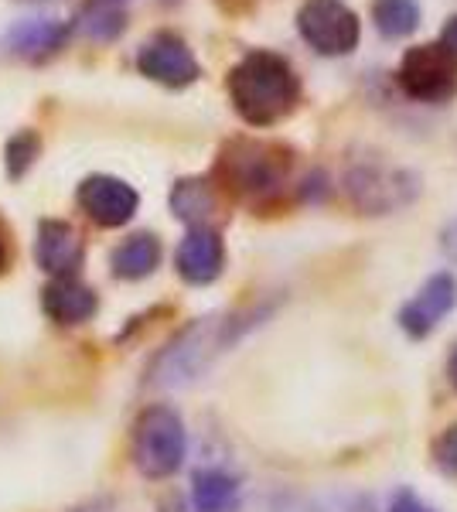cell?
<instances>
[{
	"mask_svg": "<svg viewBox=\"0 0 457 512\" xmlns=\"http://www.w3.org/2000/svg\"><path fill=\"white\" fill-rule=\"evenodd\" d=\"M11 233H7V226H4V219H0V274H7V267H11Z\"/></svg>",
	"mask_w": 457,
	"mask_h": 512,
	"instance_id": "cell-25",
	"label": "cell"
},
{
	"mask_svg": "<svg viewBox=\"0 0 457 512\" xmlns=\"http://www.w3.org/2000/svg\"><path fill=\"white\" fill-rule=\"evenodd\" d=\"M76 31L96 45H110L127 31V11L116 0H89L76 18Z\"/></svg>",
	"mask_w": 457,
	"mask_h": 512,
	"instance_id": "cell-18",
	"label": "cell"
},
{
	"mask_svg": "<svg viewBox=\"0 0 457 512\" xmlns=\"http://www.w3.org/2000/svg\"><path fill=\"white\" fill-rule=\"evenodd\" d=\"M396 86L413 103H451L457 96V59L440 41L406 48L400 65H396Z\"/></svg>",
	"mask_w": 457,
	"mask_h": 512,
	"instance_id": "cell-7",
	"label": "cell"
},
{
	"mask_svg": "<svg viewBox=\"0 0 457 512\" xmlns=\"http://www.w3.org/2000/svg\"><path fill=\"white\" fill-rule=\"evenodd\" d=\"M386 512H440V509H434L423 495H417L413 489H400L393 495V502H389Z\"/></svg>",
	"mask_w": 457,
	"mask_h": 512,
	"instance_id": "cell-22",
	"label": "cell"
},
{
	"mask_svg": "<svg viewBox=\"0 0 457 512\" xmlns=\"http://www.w3.org/2000/svg\"><path fill=\"white\" fill-rule=\"evenodd\" d=\"M297 151L284 140L267 137H229L215 154L212 181L222 195L249 205L253 212H267L287 202L294 188Z\"/></svg>",
	"mask_w": 457,
	"mask_h": 512,
	"instance_id": "cell-1",
	"label": "cell"
},
{
	"mask_svg": "<svg viewBox=\"0 0 457 512\" xmlns=\"http://www.w3.org/2000/svg\"><path fill=\"white\" fill-rule=\"evenodd\" d=\"M423 192V181L406 168L386 164H359L345 175V195L362 216H393L413 205Z\"/></svg>",
	"mask_w": 457,
	"mask_h": 512,
	"instance_id": "cell-5",
	"label": "cell"
},
{
	"mask_svg": "<svg viewBox=\"0 0 457 512\" xmlns=\"http://www.w3.org/2000/svg\"><path fill=\"white\" fill-rule=\"evenodd\" d=\"M440 45L457 59V14H451V18L444 21V28H440Z\"/></svg>",
	"mask_w": 457,
	"mask_h": 512,
	"instance_id": "cell-24",
	"label": "cell"
},
{
	"mask_svg": "<svg viewBox=\"0 0 457 512\" xmlns=\"http://www.w3.org/2000/svg\"><path fill=\"white\" fill-rule=\"evenodd\" d=\"M369 18L386 41H403L420 31L423 11L417 0H372Z\"/></svg>",
	"mask_w": 457,
	"mask_h": 512,
	"instance_id": "cell-19",
	"label": "cell"
},
{
	"mask_svg": "<svg viewBox=\"0 0 457 512\" xmlns=\"http://www.w3.org/2000/svg\"><path fill=\"white\" fill-rule=\"evenodd\" d=\"M457 308V277L451 270H437L430 274L423 284L413 291V297H406L396 311V325L403 328L406 338L423 342L444 325L447 315H454Z\"/></svg>",
	"mask_w": 457,
	"mask_h": 512,
	"instance_id": "cell-9",
	"label": "cell"
},
{
	"mask_svg": "<svg viewBox=\"0 0 457 512\" xmlns=\"http://www.w3.org/2000/svg\"><path fill=\"white\" fill-rule=\"evenodd\" d=\"M168 202H171L174 219H181L188 229L212 226V219L219 216V209H222V192L215 188L212 178L191 175V178L174 181Z\"/></svg>",
	"mask_w": 457,
	"mask_h": 512,
	"instance_id": "cell-15",
	"label": "cell"
},
{
	"mask_svg": "<svg viewBox=\"0 0 457 512\" xmlns=\"http://www.w3.org/2000/svg\"><path fill=\"white\" fill-rule=\"evenodd\" d=\"M38 158H41L38 130H18L14 137H7V144H4V168H7V178H11V181L28 178V171L35 168Z\"/></svg>",
	"mask_w": 457,
	"mask_h": 512,
	"instance_id": "cell-20",
	"label": "cell"
},
{
	"mask_svg": "<svg viewBox=\"0 0 457 512\" xmlns=\"http://www.w3.org/2000/svg\"><path fill=\"white\" fill-rule=\"evenodd\" d=\"M137 72L164 89H188L202 79L191 45L174 31H157L137 48Z\"/></svg>",
	"mask_w": 457,
	"mask_h": 512,
	"instance_id": "cell-8",
	"label": "cell"
},
{
	"mask_svg": "<svg viewBox=\"0 0 457 512\" xmlns=\"http://www.w3.org/2000/svg\"><path fill=\"white\" fill-rule=\"evenodd\" d=\"M294 21L304 45L324 59H345L362 41V18L345 0H301Z\"/></svg>",
	"mask_w": 457,
	"mask_h": 512,
	"instance_id": "cell-6",
	"label": "cell"
},
{
	"mask_svg": "<svg viewBox=\"0 0 457 512\" xmlns=\"http://www.w3.org/2000/svg\"><path fill=\"white\" fill-rule=\"evenodd\" d=\"M430 458H434V468L444 478H454L457 482V424L444 427L434 444H430Z\"/></svg>",
	"mask_w": 457,
	"mask_h": 512,
	"instance_id": "cell-21",
	"label": "cell"
},
{
	"mask_svg": "<svg viewBox=\"0 0 457 512\" xmlns=\"http://www.w3.org/2000/svg\"><path fill=\"white\" fill-rule=\"evenodd\" d=\"M188 458L185 420L168 403L144 407L134 420V465L144 478H171L181 472Z\"/></svg>",
	"mask_w": 457,
	"mask_h": 512,
	"instance_id": "cell-4",
	"label": "cell"
},
{
	"mask_svg": "<svg viewBox=\"0 0 457 512\" xmlns=\"http://www.w3.org/2000/svg\"><path fill=\"white\" fill-rule=\"evenodd\" d=\"M79 209L86 212L89 222H96L99 229H120L137 216L140 195L130 181L116 175H89L79 181L76 192Z\"/></svg>",
	"mask_w": 457,
	"mask_h": 512,
	"instance_id": "cell-10",
	"label": "cell"
},
{
	"mask_svg": "<svg viewBox=\"0 0 457 512\" xmlns=\"http://www.w3.org/2000/svg\"><path fill=\"white\" fill-rule=\"evenodd\" d=\"M164 246L154 233H134L127 236L110 256V267L116 280H147L161 267Z\"/></svg>",
	"mask_w": 457,
	"mask_h": 512,
	"instance_id": "cell-17",
	"label": "cell"
},
{
	"mask_svg": "<svg viewBox=\"0 0 457 512\" xmlns=\"http://www.w3.org/2000/svg\"><path fill=\"white\" fill-rule=\"evenodd\" d=\"M243 502V485L222 468H198L191 475V506L195 512H236Z\"/></svg>",
	"mask_w": 457,
	"mask_h": 512,
	"instance_id": "cell-16",
	"label": "cell"
},
{
	"mask_svg": "<svg viewBox=\"0 0 457 512\" xmlns=\"http://www.w3.org/2000/svg\"><path fill=\"white\" fill-rule=\"evenodd\" d=\"M226 93L236 117L253 130L277 127L301 106L304 82L287 55L270 48H253L229 69Z\"/></svg>",
	"mask_w": 457,
	"mask_h": 512,
	"instance_id": "cell-2",
	"label": "cell"
},
{
	"mask_svg": "<svg viewBox=\"0 0 457 512\" xmlns=\"http://www.w3.org/2000/svg\"><path fill=\"white\" fill-rule=\"evenodd\" d=\"M174 270L191 287H209L226 270V239L215 226L188 229L174 250Z\"/></svg>",
	"mask_w": 457,
	"mask_h": 512,
	"instance_id": "cell-11",
	"label": "cell"
},
{
	"mask_svg": "<svg viewBox=\"0 0 457 512\" xmlns=\"http://www.w3.org/2000/svg\"><path fill=\"white\" fill-rule=\"evenodd\" d=\"M219 7L226 14H246V11H253V7H256V0H219Z\"/></svg>",
	"mask_w": 457,
	"mask_h": 512,
	"instance_id": "cell-26",
	"label": "cell"
},
{
	"mask_svg": "<svg viewBox=\"0 0 457 512\" xmlns=\"http://www.w3.org/2000/svg\"><path fill=\"white\" fill-rule=\"evenodd\" d=\"M41 311L55 321V325H86L96 318L99 297L89 284H82L79 277H52L41 291Z\"/></svg>",
	"mask_w": 457,
	"mask_h": 512,
	"instance_id": "cell-13",
	"label": "cell"
},
{
	"mask_svg": "<svg viewBox=\"0 0 457 512\" xmlns=\"http://www.w3.org/2000/svg\"><path fill=\"white\" fill-rule=\"evenodd\" d=\"M256 315H209L191 321L171 338V345L151 362L147 383L164 386V390H178V386L195 383L222 352L236 342L239 335L253 325Z\"/></svg>",
	"mask_w": 457,
	"mask_h": 512,
	"instance_id": "cell-3",
	"label": "cell"
},
{
	"mask_svg": "<svg viewBox=\"0 0 457 512\" xmlns=\"http://www.w3.org/2000/svg\"><path fill=\"white\" fill-rule=\"evenodd\" d=\"M69 41V24L55 21V18H24L7 31V48H11L14 59L41 65L48 59H55L58 52Z\"/></svg>",
	"mask_w": 457,
	"mask_h": 512,
	"instance_id": "cell-14",
	"label": "cell"
},
{
	"mask_svg": "<svg viewBox=\"0 0 457 512\" xmlns=\"http://www.w3.org/2000/svg\"><path fill=\"white\" fill-rule=\"evenodd\" d=\"M447 379H451V386L457 390V345H454L451 359H447Z\"/></svg>",
	"mask_w": 457,
	"mask_h": 512,
	"instance_id": "cell-27",
	"label": "cell"
},
{
	"mask_svg": "<svg viewBox=\"0 0 457 512\" xmlns=\"http://www.w3.org/2000/svg\"><path fill=\"white\" fill-rule=\"evenodd\" d=\"M440 250L447 253V260L457 263V219L447 222V229L440 233Z\"/></svg>",
	"mask_w": 457,
	"mask_h": 512,
	"instance_id": "cell-23",
	"label": "cell"
},
{
	"mask_svg": "<svg viewBox=\"0 0 457 512\" xmlns=\"http://www.w3.org/2000/svg\"><path fill=\"white\" fill-rule=\"evenodd\" d=\"M35 260L48 277H76L86 260V239L65 219H41L35 239Z\"/></svg>",
	"mask_w": 457,
	"mask_h": 512,
	"instance_id": "cell-12",
	"label": "cell"
}]
</instances>
